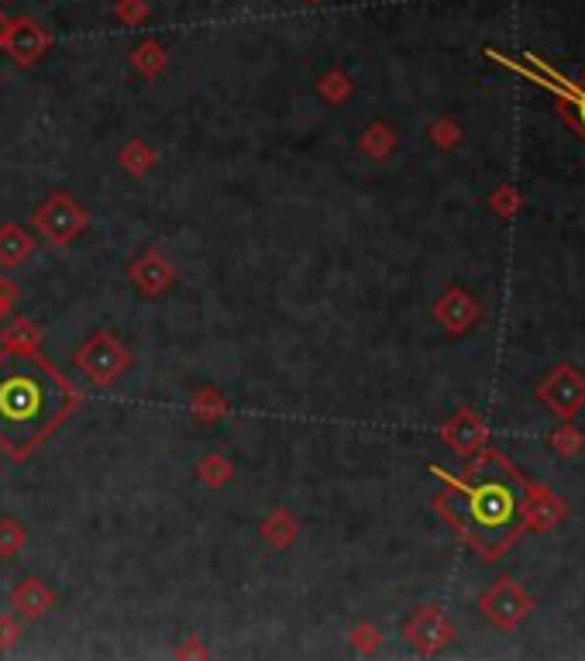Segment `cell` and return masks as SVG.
I'll use <instances>...</instances> for the list:
<instances>
[{
    "label": "cell",
    "instance_id": "2",
    "mask_svg": "<svg viewBox=\"0 0 585 661\" xmlns=\"http://www.w3.org/2000/svg\"><path fill=\"white\" fill-rule=\"evenodd\" d=\"M462 513H465V531L472 534L482 548H493L496 541L506 538L517 513V493L503 482H479L472 489H462Z\"/></svg>",
    "mask_w": 585,
    "mask_h": 661
},
{
    "label": "cell",
    "instance_id": "3",
    "mask_svg": "<svg viewBox=\"0 0 585 661\" xmlns=\"http://www.w3.org/2000/svg\"><path fill=\"white\" fill-rule=\"evenodd\" d=\"M579 111H582V118H585V97L579 100Z\"/></svg>",
    "mask_w": 585,
    "mask_h": 661
},
{
    "label": "cell",
    "instance_id": "1",
    "mask_svg": "<svg viewBox=\"0 0 585 661\" xmlns=\"http://www.w3.org/2000/svg\"><path fill=\"white\" fill-rule=\"evenodd\" d=\"M69 386L59 372L35 355H4L0 359V441L28 448L66 417Z\"/></svg>",
    "mask_w": 585,
    "mask_h": 661
}]
</instances>
